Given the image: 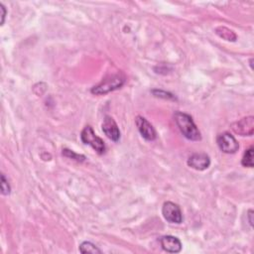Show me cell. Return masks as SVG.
<instances>
[{
    "mask_svg": "<svg viewBox=\"0 0 254 254\" xmlns=\"http://www.w3.org/2000/svg\"><path fill=\"white\" fill-rule=\"evenodd\" d=\"M210 165V159L205 153H194L188 159V166L196 170L203 171Z\"/></svg>",
    "mask_w": 254,
    "mask_h": 254,
    "instance_id": "obj_9",
    "label": "cell"
},
{
    "mask_svg": "<svg viewBox=\"0 0 254 254\" xmlns=\"http://www.w3.org/2000/svg\"><path fill=\"white\" fill-rule=\"evenodd\" d=\"M241 164L244 167H248V168L253 167V147H250L244 152V155L241 160Z\"/></svg>",
    "mask_w": 254,
    "mask_h": 254,
    "instance_id": "obj_13",
    "label": "cell"
},
{
    "mask_svg": "<svg viewBox=\"0 0 254 254\" xmlns=\"http://www.w3.org/2000/svg\"><path fill=\"white\" fill-rule=\"evenodd\" d=\"M0 189H1V193L4 195H8L11 192V188L8 183V180L6 179L5 175H1V183H0Z\"/></svg>",
    "mask_w": 254,
    "mask_h": 254,
    "instance_id": "obj_14",
    "label": "cell"
},
{
    "mask_svg": "<svg viewBox=\"0 0 254 254\" xmlns=\"http://www.w3.org/2000/svg\"><path fill=\"white\" fill-rule=\"evenodd\" d=\"M63 155H64L65 157H68V158H71V159H74L76 161H83L85 158L84 156H81V155H77L75 153H73L72 151L70 150H67V149H64L63 150Z\"/></svg>",
    "mask_w": 254,
    "mask_h": 254,
    "instance_id": "obj_16",
    "label": "cell"
},
{
    "mask_svg": "<svg viewBox=\"0 0 254 254\" xmlns=\"http://www.w3.org/2000/svg\"><path fill=\"white\" fill-rule=\"evenodd\" d=\"M0 11H1V25H3L5 21V16H6V9L2 3H0Z\"/></svg>",
    "mask_w": 254,
    "mask_h": 254,
    "instance_id": "obj_17",
    "label": "cell"
},
{
    "mask_svg": "<svg viewBox=\"0 0 254 254\" xmlns=\"http://www.w3.org/2000/svg\"><path fill=\"white\" fill-rule=\"evenodd\" d=\"M231 129L240 136H252L254 133V117L247 116L234 122Z\"/></svg>",
    "mask_w": 254,
    "mask_h": 254,
    "instance_id": "obj_6",
    "label": "cell"
},
{
    "mask_svg": "<svg viewBox=\"0 0 254 254\" xmlns=\"http://www.w3.org/2000/svg\"><path fill=\"white\" fill-rule=\"evenodd\" d=\"M160 243L162 248L169 253H179L182 250V242L178 237L172 235H165L161 237Z\"/></svg>",
    "mask_w": 254,
    "mask_h": 254,
    "instance_id": "obj_10",
    "label": "cell"
},
{
    "mask_svg": "<svg viewBox=\"0 0 254 254\" xmlns=\"http://www.w3.org/2000/svg\"><path fill=\"white\" fill-rule=\"evenodd\" d=\"M174 117L180 131L187 139L191 141H199L201 139L199 130L197 129L192 118L189 114L178 111L175 113Z\"/></svg>",
    "mask_w": 254,
    "mask_h": 254,
    "instance_id": "obj_1",
    "label": "cell"
},
{
    "mask_svg": "<svg viewBox=\"0 0 254 254\" xmlns=\"http://www.w3.org/2000/svg\"><path fill=\"white\" fill-rule=\"evenodd\" d=\"M124 77L120 74H113L107 78H104L99 84L91 88V93L96 95L106 94L110 91L120 88L124 84Z\"/></svg>",
    "mask_w": 254,
    "mask_h": 254,
    "instance_id": "obj_2",
    "label": "cell"
},
{
    "mask_svg": "<svg viewBox=\"0 0 254 254\" xmlns=\"http://www.w3.org/2000/svg\"><path fill=\"white\" fill-rule=\"evenodd\" d=\"M152 93L157 96V97H162L164 99H175V96L170 93V92H167V91H164V90H161V89H153L152 90Z\"/></svg>",
    "mask_w": 254,
    "mask_h": 254,
    "instance_id": "obj_15",
    "label": "cell"
},
{
    "mask_svg": "<svg viewBox=\"0 0 254 254\" xmlns=\"http://www.w3.org/2000/svg\"><path fill=\"white\" fill-rule=\"evenodd\" d=\"M102 131L113 142H117L120 139V130L117 123L111 116H105L102 122Z\"/></svg>",
    "mask_w": 254,
    "mask_h": 254,
    "instance_id": "obj_8",
    "label": "cell"
},
{
    "mask_svg": "<svg viewBox=\"0 0 254 254\" xmlns=\"http://www.w3.org/2000/svg\"><path fill=\"white\" fill-rule=\"evenodd\" d=\"M136 125L137 128L141 134V136L148 140V141H154L157 137V133L153 125L144 117L137 116L136 117Z\"/></svg>",
    "mask_w": 254,
    "mask_h": 254,
    "instance_id": "obj_7",
    "label": "cell"
},
{
    "mask_svg": "<svg viewBox=\"0 0 254 254\" xmlns=\"http://www.w3.org/2000/svg\"><path fill=\"white\" fill-rule=\"evenodd\" d=\"M248 220H249V224L250 226L252 227L253 226V219H252V216H253V210L252 209H249L248 210Z\"/></svg>",
    "mask_w": 254,
    "mask_h": 254,
    "instance_id": "obj_18",
    "label": "cell"
},
{
    "mask_svg": "<svg viewBox=\"0 0 254 254\" xmlns=\"http://www.w3.org/2000/svg\"><path fill=\"white\" fill-rule=\"evenodd\" d=\"M162 214L164 218L171 222L180 224L183 221V214L180 206L172 201H166L162 207Z\"/></svg>",
    "mask_w": 254,
    "mask_h": 254,
    "instance_id": "obj_4",
    "label": "cell"
},
{
    "mask_svg": "<svg viewBox=\"0 0 254 254\" xmlns=\"http://www.w3.org/2000/svg\"><path fill=\"white\" fill-rule=\"evenodd\" d=\"M80 139L85 145H89L98 154H103L105 152V144L103 140L94 133L91 126L87 125L83 128L80 133Z\"/></svg>",
    "mask_w": 254,
    "mask_h": 254,
    "instance_id": "obj_3",
    "label": "cell"
},
{
    "mask_svg": "<svg viewBox=\"0 0 254 254\" xmlns=\"http://www.w3.org/2000/svg\"><path fill=\"white\" fill-rule=\"evenodd\" d=\"M79 252L81 253H91V254H97L101 253V250L93 243L89 241H84L79 245Z\"/></svg>",
    "mask_w": 254,
    "mask_h": 254,
    "instance_id": "obj_12",
    "label": "cell"
},
{
    "mask_svg": "<svg viewBox=\"0 0 254 254\" xmlns=\"http://www.w3.org/2000/svg\"><path fill=\"white\" fill-rule=\"evenodd\" d=\"M215 33L222 39L226 41H231L234 42L236 40V35L234 34L233 31L229 30L226 27H218L215 29Z\"/></svg>",
    "mask_w": 254,
    "mask_h": 254,
    "instance_id": "obj_11",
    "label": "cell"
},
{
    "mask_svg": "<svg viewBox=\"0 0 254 254\" xmlns=\"http://www.w3.org/2000/svg\"><path fill=\"white\" fill-rule=\"evenodd\" d=\"M216 143L218 148L223 153H226V154H233L239 148V144L236 141V139L230 133H227V132L219 134L216 138Z\"/></svg>",
    "mask_w": 254,
    "mask_h": 254,
    "instance_id": "obj_5",
    "label": "cell"
}]
</instances>
